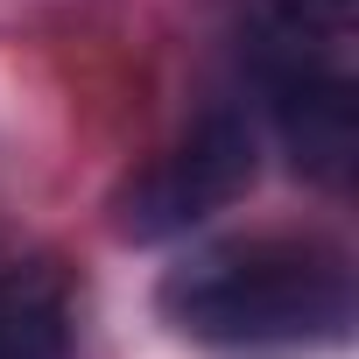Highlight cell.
<instances>
[{"label":"cell","instance_id":"obj_4","mask_svg":"<svg viewBox=\"0 0 359 359\" xmlns=\"http://www.w3.org/2000/svg\"><path fill=\"white\" fill-rule=\"evenodd\" d=\"M71 352V282L50 261L0 268V359H64Z\"/></svg>","mask_w":359,"mask_h":359},{"label":"cell","instance_id":"obj_3","mask_svg":"<svg viewBox=\"0 0 359 359\" xmlns=\"http://www.w3.org/2000/svg\"><path fill=\"white\" fill-rule=\"evenodd\" d=\"M268 113L289 148V162L317 184H345L359 162V99L352 78L331 64V50L275 43L268 50Z\"/></svg>","mask_w":359,"mask_h":359},{"label":"cell","instance_id":"obj_5","mask_svg":"<svg viewBox=\"0 0 359 359\" xmlns=\"http://www.w3.org/2000/svg\"><path fill=\"white\" fill-rule=\"evenodd\" d=\"M275 43H303V50H338L352 29V0H268Z\"/></svg>","mask_w":359,"mask_h":359},{"label":"cell","instance_id":"obj_2","mask_svg":"<svg viewBox=\"0 0 359 359\" xmlns=\"http://www.w3.org/2000/svg\"><path fill=\"white\" fill-rule=\"evenodd\" d=\"M254 184V127L240 113H205L184 141H169L134 184L120 191V233L127 240H176V233H191L205 226L212 212H226L233 198H247Z\"/></svg>","mask_w":359,"mask_h":359},{"label":"cell","instance_id":"obj_1","mask_svg":"<svg viewBox=\"0 0 359 359\" xmlns=\"http://www.w3.org/2000/svg\"><path fill=\"white\" fill-rule=\"evenodd\" d=\"M155 310L191 345H338L352 331V268L310 233L219 240L176 261L155 289Z\"/></svg>","mask_w":359,"mask_h":359}]
</instances>
